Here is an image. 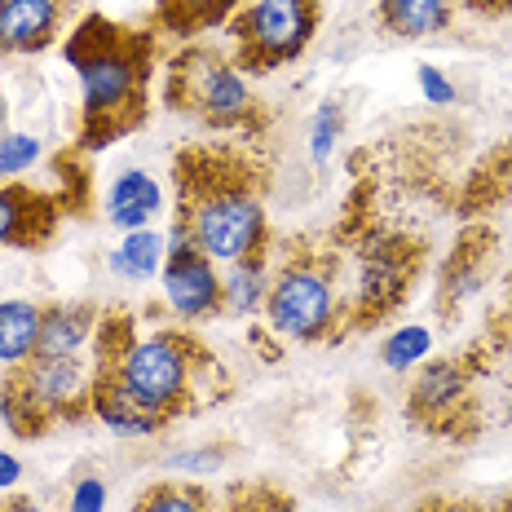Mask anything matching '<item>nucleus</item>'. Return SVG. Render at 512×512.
Here are the masks:
<instances>
[{"instance_id": "obj_1", "label": "nucleus", "mask_w": 512, "mask_h": 512, "mask_svg": "<svg viewBox=\"0 0 512 512\" xmlns=\"http://www.w3.org/2000/svg\"><path fill=\"white\" fill-rule=\"evenodd\" d=\"M62 58L80 76V155H98L146 124L159 62V36L151 27L115 23L93 9L62 40Z\"/></svg>"}, {"instance_id": "obj_2", "label": "nucleus", "mask_w": 512, "mask_h": 512, "mask_svg": "<svg viewBox=\"0 0 512 512\" xmlns=\"http://www.w3.org/2000/svg\"><path fill=\"white\" fill-rule=\"evenodd\" d=\"M177 226L212 265H234L270 252L265 221V164L239 146H181L173 159Z\"/></svg>"}, {"instance_id": "obj_3", "label": "nucleus", "mask_w": 512, "mask_h": 512, "mask_svg": "<svg viewBox=\"0 0 512 512\" xmlns=\"http://www.w3.org/2000/svg\"><path fill=\"white\" fill-rule=\"evenodd\" d=\"M93 371L120 380L168 420H181L204 398V380L217 371V362L186 327H159L151 336H137L128 309H106L93 332Z\"/></svg>"}, {"instance_id": "obj_4", "label": "nucleus", "mask_w": 512, "mask_h": 512, "mask_svg": "<svg viewBox=\"0 0 512 512\" xmlns=\"http://www.w3.org/2000/svg\"><path fill=\"white\" fill-rule=\"evenodd\" d=\"M345 314L349 296L340 287V256L318 239H292L265 292L270 332L296 345H314V340L336 336V327H345Z\"/></svg>"}, {"instance_id": "obj_5", "label": "nucleus", "mask_w": 512, "mask_h": 512, "mask_svg": "<svg viewBox=\"0 0 512 512\" xmlns=\"http://www.w3.org/2000/svg\"><path fill=\"white\" fill-rule=\"evenodd\" d=\"M164 106L181 120L217 133H261L265 102L248 89V76L212 45H186L164 67Z\"/></svg>"}, {"instance_id": "obj_6", "label": "nucleus", "mask_w": 512, "mask_h": 512, "mask_svg": "<svg viewBox=\"0 0 512 512\" xmlns=\"http://www.w3.org/2000/svg\"><path fill=\"white\" fill-rule=\"evenodd\" d=\"M93 415V362L31 354L0 376V420L14 437L36 442L58 424Z\"/></svg>"}, {"instance_id": "obj_7", "label": "nucleus", "mask_w": 512, "mask_h": 512, "mask_svg": "<svg viewBox=\"0 0 512 512\" xmlns=\"http://www.w3.org/2000/svg\"><path fill=\"white\" fill-rule=\"evenodd\" d=\"M323 9L318 0H248L226 23L234 40V67L243 76H270L309 49Z\"/></svg>"}, {"instance_id": "obj_8", "label": "nucleus", "mask_w": 512, "mask_h": 512, "mask_svg": "<svg viewBox=\"0 0 512 512\" xmlns=\"http://www.w3.org/2000/svg\"><path fill=\"white\" fill-rule=\"evenodd\" d=\"M424 265V243L411 234H367L358 248V283L349 292L345 327H371L407 301Z\"/></svg>"}, {"instance_id": "obj_9", "label": "nucleus", "mask_w": 512, "mask_h": 512, "mask_svg": "<svg viewBox=\"0 0 512 512\" xmlns=\"http://www.w3.org/2000/svg\"><path fill=\"white\" fill-rule=\"evenodd\" d=\"M482 349L473 358H437L415 376L407 393V415L424 433L437 437H473L477 433V407H473V380L482 371Z\"/></svg>"}, {"instance_id": "obj_10", "label": "nucleus", "mask_w": 512, "mask_h": 512, "mask_svg": "<svg viewBox=\"0 0 512 512\" xmlns=\"http://www.w3.org/2000/svg\"><path fill=\"white\" fill-rule=\"evenodd\" d=\"M164 296L181 323H199V318L221 314L217 265L190 243V234L181 226H173V243L164 252Z\"/></svg>"}, {"instance_id": "obj_11", "label": "nucleus", "mask_w": 512, "mask_h": 512, "mask_svg": "<svg viewBox=\"0 0 512 512\" xmlns=\"http://www.w3.org/2000/svg\"><path fill=\"white\" fill-rule=\"evenodd\" d=\"M67 199L53 190L27 186V181H5L0 186V248L40 252L53 243L62 217H67Z\"/></svg>"}, {"instance_id": "obj_12", "label": "nucleus", "mask_w": 512, "mask_h": 512, "mask_svg": "<svg viewBox=\"0 0 512 512\" xmlns=\"http://www.w3.org/2000/svg\"><path fill=\"white\" fill-rule=\"evenodd\" d=\"M71 14L76 0H0V53L5 58L45 53Z\"/></svg>"}, {"instance_id": "obj_13", "label": "nucleus", "mask_w": 512, "mask_h": 512, "mask_svg": "<svg viewBox=\"0 0 512 512\" xmlns=\"http://www.w3.org/2000/svg\"><path fill=\"white\" fill-rule=\"evenodd\" d=\"M490 256H495V230L473 226L460 234V243L451 248V256L442 261V274H437V314H442V323H451L455 309L482 287Z\"/></svg>"}, {"instance_id": "obj_14", "label": "nucleus", "mask_w": 512, "mask_h": 512, "mask_svg": "<svg viewBox=\"0 0 512 512\" xmlns=\"http://www.w3.org/2000/svg\"><path fill=\"white\" fill-rule=\"evenodd\" d=\"M93 415H98L106 429H115L124 437H146V433H159L173 424L159 407H151L146 398H137V393L124 389L120 380L98 376V371H93Z\"/></svg>"}, {"instance_id": "obj_15", "label": "nucleus", "mask_w": 512, "mask_h": 512, "mask_svg": "<svg viewBox=\"0 0 512 512\" xmlns=\"http://www.w3.org/2000/svg\"><path fill=\"white\" fill-rule=\"evenodd\" d=\"M98 318H102V309L93 301H58V305H49L45 318H40L36 354L40 358H76L84 345H93Z\"/></svg>"}, {"instance_id": "obj_16", "label": "nucleus", "mask_w": 512, "mask_h": 512, "mask_svg": "<svg viewBox=\"0 0 512 512\" xmlns=\"http://www.w3.org/2000/svg\"><path fill=\"white\" fill-rule=\"evenodd\" d=\"M239 5L243 0H155L146 27L168 40H195L212 27H226L239 14Z\"/></svg>"}, {"instance_id": "obj_17", "label": "nucleus", "mask_w": 512, "mask_h": 512, "mask_svg": "<svg viewBox=\"0 0 512 512\" xmlns=\"http://www.w3.org/2000/svg\"><path fill=\"white\" fill-rule=\"evenodd\" d=\"M455 18V0H376V23L393 40L442 36Z\"/></svg>"}, {"instance_id": "obj_18", "label": "nucleus", "mask_w": 512, "mask_h": 512, "mask_svg": "<svg viewBox=\"0 0 512 512\" xmlns=\"http://www.w3.org/2000/svg\"><path fill=\"white\" fill-rule=\"evenodd\" d=\"M159 212V186L151 173L142 168H128V173L115 177L111 195H106V217L120 230H146L151 217Z\"/></svg>"}, {"instance_id": "obj_19", "label": "nucleus", "mask_w": 512, "mask_h": 512, "mask_svg": "<svg viewBox=\"0 0 512 512\" xmlns=\"http://www.w3.org/2000/svg\"><path fill=\"white\" fill-rule=\"evenodd\" d=\"M45 309L31 301H0V367H14L36 354Z\"/></svg>"}, {"instance_id": "obj_20", "label": "nucleus", "mask_w": 512, "mask_h": 512, "mask_svg": "<svg viewBox=\"0 0 512 512\" xmlns=\"http://www.w3.org/2000/svg\"><path fill=\"white\" fill-rule=\"evenodd\" d=\"M265 256H248V261L226 265L221 309H230V314H252L256 305H265V292H270V265H265Z\"/></svg>"}, {"instance_id": "obj_21", "label": "nucleus", "mask_w": 512, "mask_h": 512, "mask_svg": "<svg viewBox=\"0 0 512 512\" xmlns=\"http://www.w3.org/2000/svg\"><path fill=\"white\" fill-rule=\"evenodd\" d=\"M164 239L155 230H128L124 248L111 252V270L124 279H151L155 270H164Z\"/></svg>"}, {"instance_id": "obj_22", "label": "nucleus", "mask_w": 512, "mask_h": 512, "mask_svg": "<svg viewBox=\"0 0 512 512\" xmlns=\"http://www.w3.org/2000/svg\"><path fill=\"white\" fill-rule=\"evenodd\" d=\"M133 512H217V504L195 482H155L137 495Z\"/></svg>"}, {"instance_id": "obj_23", "label": "nucleus", "mask_w": 512, "mask_h": 512, "mask_svg": "<svg viewBox=\"0 0 512 512\" xmlns=\"http://www.w3.org/2000/svg\"><path fill=\"white\" fill-rule=\"evenodd\" d=\"M217 512H296V504L274 482H234Z\"/></svg>"}, {"instance_id": "obj_24", "label": "nucleus", "mask_w": 512, "mask_h": 512, "mask_svg": "<svg viewBox=\"0 0 512 512\" xmlns=\"http://www.w3.org/2000/svg\"><path fill=\"white\" fill-rule=\"evenodd\" d=\"M429 349H433L429 327H398V332L384 340L380 362L384 367H393V371H407V367H415V362L429 358Z\"/></svg>"}, {"instance_id": "obj_25", "label": "nucleus", "mask_w": 512, "mask_h": 512, "mask_svg": "<svg viewBox=\"0 0 512 512\" xmlns=\"http://www.w3.org/2000/svg\"><path fill=\"white\" fill-rule=\"evenodd\" d=\"M40 159V142L31 133L0 137V181H18Z\"/></svg>"}, {"instance_id": "obj_26", "label": "nucleus", "mask_w": 512, "mask_h": 512, "mask_svg": "<svg viewBox=\"0 0 512 512\" xmlns=\"http://www.w3.org/2000/svg\"><path fill=\"white\" fill-rule=\"evenodd\" d=\"M340 124H345V115H340V102H323L314 115V133H309V155L323 164L327 155H332L336 137H340Z\"/></svg>"}, {"instance_id": "obj_27", "label": "nucleus", "mask_w": 512, "mask_h": 512, "mask_svg": "<svg viewBox=\"0 0 512 512\" xmlns=\"http://www.w3.org/2000/svg\"><path fill=\"white\" fill-rule=\"evenodd\" d=\"M490 345H495V349H508L512 345V274H508V283H504V309L490 318Z\"/></svg>"}, {"instance_id": "obj_28", "label": "nucleus", "mask_w": 512, "mask_h": 512, "mask_svg": "<svg viewBox=\"0 0 512 512\" xmlns=\"http://www.w3.org/2000/svg\"><path fill=\"white\" fill-rule=\"evenodd\" d=\"M102 504H106V486L98 477H84L76 495H71V512H102Z\"/></svg>"}, {"instance_id": "obj_29", "label": "nucleus", "mask_w": 512, "mask_h": 512, "mask_svg": "<svg viewBox=\"0 0 512 512\" xmlns=\"http://www.w3.org/2000/svg\"><path fill=\"white\" fill-rule=\"evenodd\" d=\"M420 89H424V98L437 102V106H451L455 102V89L446 84L442 71H433V67H420Z\"/></svg>"}, {"instance_id": "obj_30", "label": "nucleus", "mask_w": 512, "mask_h": 512, "mask_svg": "<svg viewBox=\"0 0 512 512\" xmlns=\"http://www.w3.org/2000/svg\"><path fill=\"white\" fill-rule=\"evenodd\" d=\"M415 512H486L482 504H473V499H451V495H429L415 504Z\"/></svg>"}, {"instance_id": "obj_31", "label": "nucleus", "mask_w": 512, "mask_h": 512, "mask_svg": "<svg viewBox=\"0 0 512 512\" xmlns=\"http://www.w3.org/2000/svg\"><path fill=\"white\" fill-rule=\"evenodd\" d=\"M464 9H473V14L482 18H499V14H512V0H460Z\"/></svg>"}, {"instance_id": "obj_32", "label": "nucleus", "mask_w": 512, "mask_h": 512, "mask_svg": "<svg viewBox=\"0 0 512 512\" xmlns=\"http://www.w3.org/2000/svg\"><path fill=\"white\" fill-rule=\"evenodd\" d=\"M18 473H23V468H18L14 455H5V451H0V490H9V486H14V482H18Z\"/></svg>"}, {"instance_id": "obj_33", "label": "nucleus", "mask_w": 512, "mask_h": 512, "mask_svg": "<svg viewBox=\"0 0 512 512\" xmlns=\"http://www.w3.org/2000/svg\"><path fill=\"white\" fill-rule=\"evenodd\" d=\"M0 512H45V508H40L31 495H14V499H5V504H0Z\"/></svg>"}, {"instance_id": "obj_34", "label": "nucleus", "mask_w": 512, "mask_h": 512, "mask_svg": "<svg viewBox=\"0 0 512 512\" xmlns=\"http://www.w3.org/2000/svg\"><path fill=\"white\" fill-rule=\"evenodd\" d=\"M5 115H9V102H5V93H0V128H5Z\"/></svg>"}, {"instance_id": "obj_35", "label": "nucleus", "mask_w": 512, "mask_h": 512, "mask_svg": "<svg viewBox=\"0 0 512 512\" xmlns=\"http://www.w3.org/2000/svg\"><path fill=\"white\" fill-rule=\"evenodd\" d=\"M499 512H512V495L504 499V504H499Z\"/></svg>"}]
</instances>
